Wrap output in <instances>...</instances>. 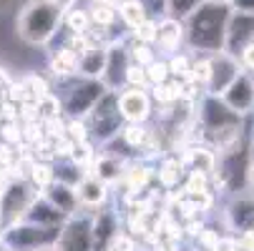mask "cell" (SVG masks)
<instances>
[{"label":"cell","mask_w":254,"mask_h":251,"mask_svg":"<svg viewBox=\"0 0 254 251\" xmlns=\"http://www.w3.org/2000/svg\"><path fill=\"white\" fill-rule=\"evenodd\" d=\"M232 8L219 3H204L184 18V46L196 53H216L224 50V33Z\"/></svg>","instance_id":"obj_1"},{"label":"cell","mask_w":254,"mask_h":251,"mask_svg":"<svg viewBox=\"0 0 254 251\" xmlns=\"http://www.w3.org/2000/svg\"><path fill=\"white\" fill-rule=\"evenodd\" d=\"M61 20H63V8L51 3V0H30L23 5L18 20H15V30L18 38L33 48L48 46L56 33L61 30Z\"/></svg>","instance_id":"obj_2"},{"label":"cell","mask_w":254,"mask_h":251,"mask_svg":"<svg viewBox=\"0 0 254 251\" xmlns=\"http://www.w3.org/2000/svg\"><path fill=\"white\" fill-rule=\"evenodd\" d=\"M249 166H252L249 151L242 149L239 141L232 149L216 153V168L211 173V181L224 194H242L249 186Z\"/></svg>","instance_id":"obj_3"},{"label":"cell","mask_w":254,"mask_h":251,"mask_svg":"<svg viewBox=\"0 0 254 251\" xmlns=\"http://www.w3.org/2000/svg\"><path fill=\"white\" fill-rule=\"evenodd\" d=\"M61 234V226H38L30 221H15L0 231V246L15 249V251H30L35 246L53 244Z\"/></svg>","instance_id":"obj_4"},{"label":"cell","mask_w":254,"mask_h":251,"mask_svg":"<svg viewBox=\"0 0 254 251\" xmlns=\"http://www.w3.org/2000/svg\"><path fill=\"white\" fill-rule=\"evenodd\" d=\"M35 196H38V191L28 184V178H20V176L10 178L5 191L0 194V231L15 221H20L25 208L30 206V201Z\"/></svg>","instance_id":"obj_5"},{"label":"cell","mask_w":254,"mask_h":251,"mask_svg":"<svg viewBox=\"0 0 254 251\" xmlns=\"http://www.w3.org/2000/svg\"><path fill=\"white\" fill-rule=\"evenodd\" d=\"M106 91V83L101 78H81L65 91L63 100V116L65 118H86L93 108V103Z\"/></svg>","instance_id":"obj_6"},{"label":"cell","mask_w":254,"mask_h":251,"mask_svg":"<svg viewBox=\"0 0 254 251\" xmlns=\"http://www.w3.org/2000/svg\"><path fill=\"white\" fill-rule=\"evenodd\" d=\"M56 251H93L91 246V219L88 216H68L61 224V234L53 241Z\"/></svg>","instance_id":"obj_7"},{"label":"cell","mask_w":254,"mask_h":251,"mask_svg":"<svg viewBox=\"0 0 254 251\" xmlns=\"http://www.w3.org/2000/svg\"><path fill=\"white\" fill-rule=\"evenodd\" d=\"M119 116L124 118V123H146L154 116V100L149 96V88H121Z\"/></svg>","instance_id":"obj_8"},{"label":"cell","mask_w":254,"mask_h":251,"mask_svg":"<svg viewBox=\"0 0 254 251\" xmlns=\"http://www.w3.org/2000/svg\"><path fill=\"white\" fill-rule=\"evenodd\" d=\"M131 65V55H128V43L124 38H114L111 43H106V65L101 81L106 83V88L121 91L124 88V73Z\"/></svg>","instance_id":"obj_9"},{"label":"cell","mask_w":254,"mask_h":251,"mask_svg":"<svg viewBox=\"0 0 254 251\" xmlns=\"http://www.w3.org/2000/svg\"><path fill=\"white\" fill-rule=\"evenodd\" d=\"M242 65L237 60V55H229L227 50H216L211 53V76H209V86H206V93H214V96H222L224 88L242 73Z\"/></svg>","instance_id":"obj_10"},{"label":"cell","mask_w":254,"mask_h":251,"mask_svg":"<svg viewBox=\"0 0 254 251\" xmlns=\"http://www.w3.org/2000/svg\"><path fill=\"white\" fill-rule=\"evenodd\" d=\"M219 98L229 105L234 113H239L242 118L254 113V83H252L247 70H242V73L224 88V93Z\"/></svg>","instance_id":"obj_11"},{"label":"cell","mask_w":254,"mask_h":251,"mask_svg":"<svg viewBox=\"0 0 254 251\" xmlns=\"http://www.w3.org/2000/svg\"><path fill=\"white\" fill-rule=\"evenodd\" d=\"M249 41H254V15L232 10L227 20V33H224V50L229 55H239V50Z\"/></svg>","instance_id":"obj_12"},{"label":"cell","mask_w":254,"mask_h":251,"mask_svg":"<svg viewBox=\"0 0 254 251\" xmlns=\"http://www.w3.org/2000/svg\"><path fill=\"white\" fill-rule=\"evenodd\" d=\"M121 231V219L114 208L98 206V211L91 216V246L93 251H106L111 239Z\"/></svg>","instance_id":"obj_13"},{"label":"cell","mask_w":254,"mask_h":251,"mask_svg":"<svg viewBox=\"0 0 254 251\" xmlns=\"http://www.w3.org/2000/svg\"><path fill=\"white\" fill-rule=\"evenodd\" d=\"M154 48L164 58L184 48V20H179L174 15H161L159 18V30H156Z\"/></svg>","instance_id":"obj_14"},{"label":"cell","mask_w":254,"mask_h":251,"mask_svg":"<svg viewBox=\"0 0 254 251\" xmlns=\"http://www.w3.org/2000/svg\"><path fill=\"white\" fill-rule=\"evenodd\" d=\"M124 168H126V158L121 156H114V153H108V151H96L91 166L86 168V173L96 176L98 181L108 184V186H116L121 181V176H124Z\"/></svg>","instance_id":"obj_15"},{"label":"cell","mask_w":254,"mask_h":251,"mask_svg":"<svg viewBox=\"0 0 254 251\" xmlns=\"http://www.w3.org/2000/svg\"><path fill=\"white\" fill-rule=\"evenodd\" d=\"M41 196H43L56 211H61L65 219L81 211L76 186H68V184H63V181H56V178H53V184H48V186L41 191Z\"/></svg>","instance_id":"obj_16"},{"label":"cell","mask_w":254,"mask_h":251,"mask_svg":"<svg viewBox=\"0 0 254 251\" xmlns=\"http://www.w3.org/2000/svg\"><path fill=\"white\" fill-rule=\"evenodd\" d=\"M181 163H184L187 171H199V173H206L211 176L214 168H216V151L206 143H191V146H184L181 149Z\"/></svg>","instance_id":"obj_17"},{"label":"cell","mask_w":254,"mask_h":251,"mask_svg":"<svg viewBox=\"0 0 254 251\" xmlns=\"http://www.w3.org/2000/svg\"><path fill=\"white\" fill-rule=\"evenodd\" d=\"M76 194H78V203L81 208H98L111 199V186L98 181L96 176L86 173L81 181L76 184Z\"/></svg>","instance_id":"obj_18"},{"label":"cell","mask_w":254,"mask_h":251,"mask_svg":"<svg viewBox=\"0 0 254 251\" xmlns=\"http://www.w3.org/2000/svg\"><path fill=\"white\" fill-rule=\"evenodd\" d=\"M151 181H154V168H151V163H149L146 158L133 156V158L126 161V168H124V176H121L119 184H124V186H126L124 194H128V191L149 189Z\"/></svg>","instance_id":"obj_19"},{"label":"cell","mask_w":254,"mask_h":251,"mask_svg":"<svg viewBox=\"0 0 254 251\" xmlns=\"http://www.w3.org/2000/svg\"><path fill=\"white\" fill-rule=\"evenodd\" d=\"M224 219L232 231L254 229V196H234L224 211Z\"/></svg>","instance_id":"obj_20"},{"label":"cell","mask_w":254,"mask_h":251,"mask_svg":"<svg viewBox=\"0 0 254 251\" xmlns=\"http://www.w3.org/2000/svg\"><path fill=\"white\" fill-rule=\"evenodd\" d=\"M20 221H30V224H38V226H61L65 221V216L61 211H56L41 194L30 201V206L25 208L23 219Z\"/></svg>","instance_id":"obj_21"},{"label":"cell","mask_w":254,"mask_h":251,"mask_svg":"<svg viewBox=\"0 0 254 251\" xmlns=\"http://www.w3.org/2000/svg\"><path fill=\"white\" fill-rule=\"evenodd\" d=\"M48 70L51 76L58 81H68L78 76V53L70 50L68 46H61L58 50H53V55L48 58Z\"/></svg>","instance_id":"obj_22"},{"label":"cell","mask_w":254,"mask_h":251,"mask_svg":"<svg viewBox=\"0 0 254 251\" xmlns=\"http://www.w3.org/2000/svg\"><path fill=\"white\" fill-rule=\"evenodd\" d=\"M154 176L159 178V186L164 191H176V189H181L187 168H184V163H181L179 156H164L159 161V168L154 171Z\"/></svg>","instance_id":"obj_23"},{"label":"cell","mask_w":254,"mask_h":251,"mask_svg":"<svg viewBox=\"0 0 254 251\" xmlns=\"http://www.w3.org/2000/svg\"><path fill=\"white\" fill-rule=\"evenodd\" d=\"M106 65V46H91L86 53L78 55V76L81 78H101Z\"/></svg>","instance_id":"obj_24"},{"label":"cell","mask_w":254,"mask_h":251,"mask_svg":"<svg viewBox=\"0 0 254 251\" xmlns=\"http://www.w3.org/2000/svg\"><path fill=\"white\" fill-rule=\"evenodd\" d=\"M20 88H23V103H38L41 98H46L51 93V83L41 73L23 76L20 78Z\"/></svg>","instance_id":"obj_25"},{"label":"cell","mask_w":254,"mask_h":251,"mask_svg":"<svg viewBox=\"0 0 254 251\" xmlns=\"http://www.w3.org/2000/svg\"><path fill=\"white\" fill-rule=\"evenodd\" d=\"M151 133H154V131H149L146 123H124L121 131H119L121 141L126 143V146H128L133 153H138L143 146H146L149 138H151Z\"/></svg>","instance_id":"obj_26"},{"label":"cell","mask_w":254,"mask_h":251,"mask_svg":"<svg viewBox=\"0 0 254 251\" xmlns=\"http://www.w3.org/2000/svg\"><path fill=\"white\" fill-rule=\"evenodd\" d=\"M149 96H151V100L159 105V108H164V105H176L179 98H181V83L169 78V81H164L159 86H149Z\"/></svg>","instance_id":"obj_27"},{"label":"cell","mask_w":254,"mask_h":251,"mask_svg":"<svg viewBox=\"0 0 254 251\" xmlns=\"http://www.w3.org/2000/svg\"><path fill=\"white\" fill-rule=\"evenodd\" d=\"M116 15L128 30H133L143 18H149L146 8L141 5V0H119L116 3Z\"/></svg>","instance_id":"obj_28"},{"label":"cell","mask_w":254,"mask_h":251,"mask_svg":"<svg viewBox=\"0 0 254 251\" xmlns=\"http://www.w3.org/2000/svg\"><path fill=\"white\" fill-rule=\"evenodd\" d=\"M61 25H63L68 33H88V30H91L88 8H78V3H73L70 8H65Z\"/></svg>","instance_id":"obj_29"},{"label":"cell","mask_w":254,"mask_h":251,"mask_svg":"<svg viewBox=\"0 0 254 251\" xmlns=\"http://www.w3.org/2000/svg\"><path fill=\"white\" fill-rule=\"evenodd\" d=\"M191 58H194V55L187 53V50H176V53L166 55L169 76H171L174 81H179V83L189 81V76H191Z\"/></svg>","instance_id":"obj_30"},{"label":"cell","mask_w":254,"mask_h":251,"mask_svg":"<svg viewBox=\"0 0 254 251\" xmlns=\"http://www.w3.org/2000/svg\"><path fill=\"white\" fill-rule=\"evenodd\" d=\"M88 18H91V25L93 28H101V30H114V25L119 23V15H116V5H98V3H88Z\"/></svg>","instance_id":"obj_31"},{"label":"cell","mask_w":254,"mask_h":251,"mask_svg":"<svg viewBox=\"0 0 254 251\" xmlns=\"http://www.w3.org/2000/svg\"><path fill=\"white\" fill-rule=\"evenodd\" d=\"M53 178H56V171H53V163L51 161H35L33 168H30V173H28V184L41 194L48 184H53Z\"/></svg>","instance_id":"obj_32"},{"label":"cell","mask_w":254,"mask_h":251,"mask_svg":"<svg viewBox=\"0 0 254 251\" xmlns=\"http://www.w3.org/2000/svg\"><path fill=\"white\" fill-rule=\"evenodd\" d=\"M53 171H56V181H63L68 186H76L81 178L86 176V171L81 166H76L73 161H53Z\"/></svg>","instance_id":"obj_33"},{"label":"cell","mask_w":254,"mask_h":251,"mask_svg":"<svg viewBox=\"0 0 254 251\" xmlns=\"http://www.w3.org/2000/svg\"><path fill=\"white\" fill-rule=\"evenodd\" d=\"M209 76H211V55L199 53L196 58H191V76H189V78H191L199 88L206 91V86H209Z\"/></svg>","instance_id":"obj_34"},{"label":"cell","mask_w":254,"mask_h":251,"mask_svg":"<svg viewBox=\"0 0 254 251\" xmlns=\"http://www.w3.org/2000/svg\"><path fill=\"white\" fill-rule=\"evenodd\" d=\"M156 30H159V18H143L133 30H128V35H131V41H138V43H151L154 46V41H156Z\"/></svg>","instance_id":"obj_35"},{"label":"cell","mask_w":254,"mask_h":251,"mask_svg":"<svg viewBox=\"0 0 254 251\" xmlns=\"http://www.w3.org/2000/svg\"><path fill=\"white\" fill-rule=\"evenodd\" d=\"M128 55H131V63H136L141 68H146L151 60L159 58V53H156V48L151 43H138V41L128 43Z\"/></svg>","instance_id":"obj_36"},{"label":"cell","mask_w":254,"mask_h":251,"mask_svg":"<svg viewBox=\"0 0 254 251\" xmlns=\"http://www.w3.org/2000/svg\"><path fill=\"white\" fill-rule=\"evenodd\" d=\"M96 151H98V146L91 141V138H86V141H78L76 146H73V153H70V158L68 161H73L76 166H81L83 171L91 166V161H93V156H96Z\"/></svg>","instance_id":"obj_37"},{"label":"cell","mask_w":254,"mask_h":251,"mask_svg":"<svg viewBox=\"0 0 254 251\" xmlns=\"http://www.w3.org/2000/svg\"><path fill=\"white\" fill-rule=\"evenodd\" d=\"M38 116H41V121H46V118H56V116H63V100L51 91L46 98H41L38 103Z\"/></svg>","instance_id":"obj_38"},{"label":"cell","mask_w":254,"mask_h":251,"mask_svg":"<svg viewBox=\"0 0 254 251\" xmlns=\"http://www.w3.org/2000/svg\"><path fill=\"white\" fill-rule=\"evenodd\" d=\"M204 0H166V15H174L179 20H184L187 15H191Z\"/></svg>","instance_id":"obj_39"},{"label":"cell","mask_w":254,"mask_h":251,"mask_svg":"<svg viewBox=\"0 0 254 251\" xmlns=\"http://www.w3.org/2000/svg\"><path fill=\"white\" fill-rule=\"evenodd\" d=\"M143 70H146V81H149V86H159V83H164V81L171 78V76H169L166 58H156V60H151Z\"/></svg>","instance_id":"obj_40"},{"label":"cell","mask_w":254,"mask_h":251,"mask_svg":"<svg viewBox=\"0 0 254 251\" xmlns=\"http://www.w3.org/2000/svg\"><path fill=\"white\" fill-rule=\"evenodd\" d=\"M65 136L70 141H86L91 138V131H88V121L86 118H65Z\"/></svg>","instance_id":"obj_41"},{"label":"cell","mask_w":254,"mask_h":251,"mask_svg":"<svg viewBox=\"0 0 254 251\" xmlns=\"http://www.w3.org/2000/svg\"><path fill=\"white\" fill-rule=\"evenodd\" d=\"M0 141L18 146L23 143V131H20V121H0Z\"/></svg>","instance_id":"obj_42"},{"label":"cell","mask_w":254,"mask_h":251,"mask_svg":"<svg viewBox=\"0 0 254 251\" xmlns=\"http://www.w3.org/2000/svg\"><path fill=\"white\" fill-rule=\"evenodd\" d=\"M149 88V81H146V70H143L141 65L131 63L126 68V73H124V88Z\"/></svg>","instance_id":"obj_43"},{"label":"cell","mask_w":254,"mask_h":251,"mask_svg":"<svg viewBox=\"0 0 254 251\" xmlns=\"http://www.w3.org/2000/svg\"><path fill=\"white\" fill-rule=\"evenodd\" d=\"M15 156H18L15 146H10V143H3V141H0V173H5L8 178H15V173H13Z\"/></svg>","instance_id":"obj_44"},{"label":"cell","mask_w":254,"mask_h":251,"mask_svg":"<svg viewBox=\"0 0 254 251\" xmlns=\"http://www.w3.org/2000/svg\"><path fill=\"white\" fill-rule=\"evenodd\" d=\"M106 251H138V241H136V236H131L128 231H119V234L111 239V244H108Z\"/></svg>","instance_id":"obj_45"},{"label":"cell","mask_w":254,"mask_h":251,"mask_svg":"<svg viewBox=\"0 0 254 251\" xmlns=\"http://www.w3.org/2000/svg\"><path fill=\"white\" fill-rule=\"evenodd\" d=\"M219 229H214V226H204L199 234H196V249H201V251H211L214 249V244L219 241Z\"/></svg>","instance_id":"obj_46"},{"label":"cell","mask_w":254,"mask_h":251,"mask_svg":"<svg viewBox=\"0 0 254 251\" xmlns=\"http://www.w3.org/2000/svg\"><path fill=\"white\" fill-rule=\"evenodd\" d=\"M43 136L46 138H61L65 136V116H56V118H46L43 121Z\"/></svg>","instance_id":"obj_47"},{"label":"cell","mask_w":254,"mask_h":251,"mask_svg":"<svg viewBox=\"0 0 254 251\" xmlns=\"http://www.w3.org/2000/svg\"><path fill=\"white\" fill-rule=\"evenodd\" d=\"M73 146H76V141H70L68 136L53 138V158H56V161L70 158V153H73Z\"/></svg>","instance_id":"obj_48"},{"label":"cell","mask_w":254,"mask_h":251,"mask_svg":"<svg viewBox=\"0 0 254 251\" xmlns=\"http://www.w3.org/2000/svg\"><path fill=\"white\" fill-rule=\"evenodd\" d=\"M237 60H239V65H242L244 70H254V41H249V43L239 50Z\"/></svg>","instance_id":"obj_49"},{"label":"cell","mask_w":254,"mask_h":251,"mask_svg":"<svg viewBox=\"0 0 254 251\" xmlns=\"http://www.w3.org/2000/svg\"><path fill=\"white\" fill-rule=\"evenodd\" d=\"M239 251H254V229H242L234 234Z\"/></svg>","instance_id":"obj_50"},{"label":"cell","mask_w":254,"mask_h":251,"mask_svg":"<svg viewBox=\"0 0 254 251\" xmlns=\"http://www.w3.org/2000/svg\"><path fill=\"white\" fill-rule=\"evenodd\" d=\"M141 5L146 8V13H149L151 18L166 15V0H141Z\"/></svg>","instance_id":"obj_51"},{"label":"cell","mask_w":254,"mask_h":251,"mask_svg":"<svg viewBox=\"0 0 254 251\" xmlns=\"http://www.w3.org/2000/svg\"><path fill=\"white\" fill-rule=\"evenodd\" d=\"M211 251H239L234 234H222V236H219V241L214 244V249H211Z\"/></svg>","instance_id":"obj_52"},{"label":"cell","mask_w":254,"mask_h":251,"mask_svg":"<svg viewBox=\"0 0 254 251\" xmlns=\"http://www.w3.org/2000/svg\"><path fill=\"white\" fill-rule=\"evenodd\" d=\"M229 8L239 13H252L254 15V0H229Z\"/></svg>","instance_id":"obj_53"},{"label":"cell","mask_w":254,"mask_h":251,"mask_svg":"<svg viewBox=\"0 0 254 251\" xmlns=\"http://www.w3.org/2000/svg\"><path fill=\"white\" fill-rule=\"evenodd\" d=\"M10 83H13V78L5 73L3 68H0V93H3V96H5V91H8V86H10Z\"/></svg>","instance_id":"obj_54"},{"label":"cell","mask_w":254,"mask_h":251,"mask_svg":"<svg viewBox=\"0 0 254 251\" xmlns=\"http://www.w3.org/2000/svg\"><path fill=\"white\" fill-rule=\"evenodd\" d=\"M51 3H56V5H61V8L65 10V8H70L73 3H78V0H51Z\"/></svg>","instance_id":"obj_55"},{"label":"cell","mask_w":254,"mask_h":251,"mask_svg":"<svg viewBox=\"0 0 254 251\" xmlns=\"http://www.w3.org/2000/svg\"><path fill=\"white\" fill-rule=\"evenodd\" d=\"M247 151H249V158H252V163H254V131H252V136H249V143H247Z\"/></svg>","instance_id":"obj_56"},{"label":"cell","mask_w":254,"mask_h":251,"mask_svg":"<svg viewBox=\"0 0 254 251\" xmlns=\"http://www.w3.org/2000/svg\"><path fill=\"white\" fill-rule=\"evenodd\" d=\"M8 181H10V178H8L5 173H0V194H3V191H5V186H8Z\"/></svg>","instance_id":"obj_57"},{"label":"cell","mask_w":254,"mask_h":251,"mask_svg":"<svg viewBox=\"0 0 254 251\" xmlns=\"http://www.w3.org/2000/svg\"><path fill=\"white\" fill-rule=\"evenodd\" d=\"M88 3H98V5H116L119 0H88Z\"/></svg>","instance_id":"obj_58"},{"label":"cell","mask_w":254,"mask_h":251,"mask_svg":"<svg viewBox=\"0 0 254 251\" xmlns=\"http://www.w3.org/2000/svg\"><path fill=\"white\" fill-rule=\"evenodd\" d=\"M30 251H56V249H53V244H43V246H35Z\"/></svg>","instance_id":"obj_59"},{"label":"cell","mask_w":254,"mask_h":251,"mask_svg":"<svg viewBox=\"0 0 254 251\" xmlns=\"http://www.w3.org/2000/svg\"><path fill=\"white\" fill-rule=\"evenodd\" d=\"M206 3H219V5H229V0H206Z\"/></svg>","instance_id":"obj_60"},{"label":"cell","mask_w":254,"mask_h":251,"mask_svg":"<svg viewBox=\"0 0 254 251\" xmlns=\"http://www.w3.org/2000/svg\"><path fill=\"white\" fill-rule=\"evenodd\" d=\"M247 73H249V78H252V83H254V70H247Z\"/></svg>","instance_id":"obj_61"},{"label":"cell","mask_w":254,"mask_h":251,"mask_svg":"<svg viewBox=\"0 0 254 251\" xmlns=\"http://www.w3.org/2000/svg\"><path fill=\"white\" fill-rule=\"evenodd\" d=\"M3 98H5V96H3V93H0V103H3Z\"/></svg>","instance_id":"obj_62"},{"label":"cell","mask_w":254,"mask_h":251,"mask_svg":"<svg viewBox=\"0 0 254 251\" xmlns=\"http://www.w3.org/2000/svg\"><path fill=\"white\" fill-rule=\"evenodd\" d=\"M3 251H15V249H3Z\"/></svg>","instance_id":"obj_63"}]
</instances>
